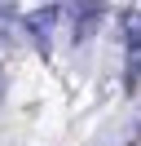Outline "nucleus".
I'll return each instance as SVG.
<instances>
[{"label": "nucleus", "instance_id": "7ed1b4c3", "mask_svg": "<svg viewBox=\"0 0 141 146\" xmlns=\"http://www.w3.org/2000/svg\"><path fill=\"white\" fill-rule=\"evenodd\" d=\"M97 18H101V0H75V40L93 36Z\"/></svg>", "mask_w": 141, "mask_h": 146}, {"label": "nucleus", "instance_id": "f03ea898", "mask_svg": "<svg viewBox=\"0 0 141 146\" xmlns=\"http://www.w3.org/2000/svg\"><path fill=\"white\" fill-rule=\"evenodd\" d=\"M53 18H57V9H40V13H31V18H26V31L35 36L40 53H49V44H53Z\"/></svg>", "mask_w": 141, "mask_h": 146}, {"label": "nucleus", "instance_id": "f257e3e1", "mask_svg": "<svg viewBox=\"0 0 141 146\" xmlns=\"http://www.w3.org/2000/svg\"><path fill=\"white\" fill-rule=\"evenodd\" d=\"M123 53H128V84L141 80V9L123 18Z\"/></svg>", "mask_w": 141, "mask_h": 146}, {"label": "nucleus", "instance_id": "20e7f679", "mask_svg": "<svg viewBox=\"0 0 141 146\" xmlns=\"http://www.w3.org/2000/svg\"><path fill=\"white\" fill-rule=\"evenodd\" d=\"M0 98H5V71H0Z\"/></svg>", "mask_w": 141, "mask_h": 146}]
</instances>
